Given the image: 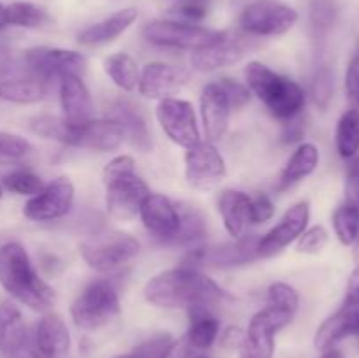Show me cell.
I'll return each instance as SVG.
<instances>
[{"label":"cell","instance_id":"6da1fadb","mask_svg":"<svg viewBox=\"0 0 359 358\" xmlns=\"http://www.w3.org/2000/svg\"><path fill=\"white\" fill-rule=\"evenodd\" d=\"M144 297L154 307L191 309L195 305L230 300V293L195 267L181 265L151 277L144 286Z\"/></svg>","mask_w":359,"mask_h":358},{"label":"cell","instance_id":"7a4b0ae2","mask_svg":"<svg viewBox=\"0 0 359 358\" xmlns=\"http://www.w3.org/2000/svg\"><path fill=\"white\" fill-rule=\"evenodd\" d=\"M0 286L34 311H48L55 291L35 270L27 249L18 242L0 246Z\"/></svg>","mask_w":359,"mask_h":358},{"label":"cell","instance_id":"3957f363","mask_svg":"<svg viewBox=\"0 0 359 358\" xmlns=\"http://www.w3.org/2000/svg\"><path fill=\"white\" fill-rule=\"evenodd\" d=\"M245 86L280 121L297 118L307 104L305 90L291 77L283 76L262 62H249L244 70Z\"/></svg>","mask_w":359,"mask_h":358},{"label":"cell","instance_id":"277c9868","mask_svg":"<svg viewBox=\"0 0 359 358\" xmlns=\"http://www.w3.org/2000/svg\"><path fill=\"white\" fill-rule=\"evenodd\" d=\"M105 186V207L119 221H132L149 195L146 181L135 172V160L130 154L112 158L102 172Z\"/></svg>","mask_w":359,"mask_h":358},{"label":"cell","instance_id":"5b68a950","mask_svg":"<svg viewBox=\"0 0 359 358\" xmlns=\"http://www.w3.org/2000/svg\"><path fill=\"white\" fill-rule=\"evenodd\" d=\"M119 295L109 279H95L83 288L70 305L74 323L83 330H97L119 314Z\"/></svg>","mask_w":359,"mask_h":358},{"label":"cell","instance_id":"8992f818","mask_svg":"<svg viewBox=\"0 0 359 358\" xmlns=\"http://www.w3.org/2000/svg\"><path fill=\"white\" fill-rule=\"evenodd\" d=\"M139 249L140 244L133 235L125 232H105L84 241L79 253L88 267L97 272H114L135 258Z\"/></svg>","mask_w":359,"mask_h":358},{"label":"cell","instance_id":"52a82bcc","mask_svg":"<svg viewBox=\"0 0 359 358\" xmlns=\"http://www.w3.org/2000/svg\"><path fill=\"white\" fill-rule=\"evenodd\" d=\"M142 35L147 42L160 48L188 49L193 53L217 42L223 37L224 32L210 30L200 25L186 23V21L158 20L147 23L142 28Z\"/></svg>","mask_w":359,"mask_h":358},{"label":"cell","instance_id":"ba28073f","mask_svg":"<svg viewBox=\"0 0 359 358\" xmlns=\"http://www.w3.org/2000/svg\"><path fill=\"white\" fill-rule=\"evenodd\" d=\"M298 13L280 0H255L241 14V28L256 37H276L297 25Z\"/></svg>","mask_w":359,"mask_h":358},{"label":"cell","instance_id":"9c48e42d","mask_svg":"<svg viewBox=\"0 0 359 358\" xmlns=\"http://www.w3.org/2000/svg\"><path fill=\"white\" fill-rule=\"evenodd\" d=\"M294 314L266 304L249 321L242 343V358H272L277 332L293 321Z\"/></svg>","mask_w":359,"mask_h":358},{"label":"cell","instance_id":"30bf717a","mask_svg":"<svg viewBox=\"0 0 359 358\" xmlns=\"http://www.w3.org/2000/svg\"><path fill=\"white\" fill-rule=\"evenodd\" d=\"M186 181L195 190H212L226 175V161L210 140H198L184 157Z\"/></svg>","mask_w":359,"mask_h":358},{"label":"cell","instance_id":"8fae6325","mask_svg":"<svg viewBox=\"0 0 359 358\" xmlns=\"http://www.w3.org/2000/svg\"><path fill=\"white\" fill-rule=\"evenodd\" d=\"M23 62L28 74L44 81L62 77L67 74L83 76L86 70V58L81 53L60 48H30L25 51Z\"/></svg>","mask_w":359,"mask_h":358},{"label":"cell","instance_id":"7c38bea8","mask_svg":"<svg viewBox=\"0 0 359 358\" xmlns=\"http://www.w3.org/2000/svg\"><path fill=\"white\" fill-rule=\"evenodd\" d=\"M156 118L161 130L177 146L188 150L200 140L195 109L188 100L174 97L163 98L156 107Z\"/></svg>","mask_w":359,"mask_h":358},{"label":"cell","instance_id":"4fadbf2b","mask_svg":"<svg viewBox=\"0 0 359 358\" xmlns=\"http://www.w3.org/2000/svg\"><path fill=\"white\" fill-rule=\"evenodd\" d=\"M76 200V188L69 178H58L25 204L23 214L30 221L46 223L67 216Z\"/></svg>","mask_w":359,"mask_h":358},{"label":"cell","instance_id":"5bb4252c","mask_svg":"<svg viewBox=\"0 0 359 358\" xmlns=\"http://www.w3.org/2000/svg\"><path fill=\"white\" fill-rule=\"evenodd\" d=\"M258 239L259 237H241L235 242L214 246V248L202 246V248L191 249L184 265L191 267L193 263H202V265L221 267V269L248 265L259 258Z\"/></svg>","mask_w":359,"mask_h":358},{"label":"cell","instance_id":"9a60e30c","mask_svg":"<svg viewBox=\"0 0 359 358\" xmlns=\"http://www.w3.org/2000/svg\"><path fill=\"white\" fill-rule=\"evenodd\" d=\"M309 218H311V206L305 200L290 207L283 220L272 230H269L263 237L258 239L259 258L277 255L283 249H286L291 242L298 241V237L307 230Z\"/></svg>","mask_w":359,"mask_h":358},{"label":"cell","instance_id":"2e32d148","mask_svg":"<svg viewBox=\"0 0 359 358\" xmlns=\"http://www.w3.org/2000/svg\"><path fill=\"white\" fill-rule=\"evenodd\" d=\"M139 216L146 230L156 241L167 246L172 241V237L177 234L179 223H181L179 207L170 199L160 195V193H149L147 195V199L140 206Z\"/></svg>","mask_w":359,"mask_h":358},{"label":"cell","instance_id":"e0dca14e","mask_svg":"<svg viewBox=\"0 0 359 358\" xmlns=\"http://www.w3.org/2000/svg\"><path fill=\"white\" fill-rule=\"evenodd\" d=\"M70 147H83V150L98 151V153H109L118 150L123 144V130L112 119H93L81 123V125H70Z\"/></svg>","mask_w":359,"mask_h":358},{"label":"cell","instance_id":"ac0fdd59","mask_svg":"<svg viewBox=\"0 0 359 358\" xmlns=\"http://www.w3.org/2000/svg\"><path fill=\"white\" fill-rule=\"evenodd\" d=\"M230 98L221 86L219 79L207 83L200 95V114H202L203 130L210 142L223 139L228 130L231 112Z\"/></svg>","mask_w":359,"mask_h":358},{"label":"cell","instance_id":"d6986e66","mask_svg":"<svg viewBox=\"0 0 359 358\" xmlns=\"http://www.w3.org/2000/svg\"><path fill=\"white\" fill-rule=\"evenodd\" d=\"M353 336H359V300L346 298L342 307L321 323L316 332L314 346L319 351H328Z\"/></svg>","mask_w":359,"mask_h":358},{"label":"cell","instance_id":"ffe728a7","mask_svg":"<svg viewBox=\"0 0 359 358\" xmlns=\"http://www.w3.org/2000/svg\"><path fill=\"white\" fill-rule=\"evenodd\" d=\"M248 51V44L242 39H235L224 32L223 37L207 48L191 53V67L198 72H214L217 69L235 65Z\"/></svg>","mask_w":359,"mask_h":358},{"label":"cell","instance_id":"44dd1931","mask_svg":"<svg viewBox=\"0 0 359 358\" xmlns=\"http://www.w3.org/2000/svg\"><path fill=\"white\" fill-rule=\"evenodd\" d=\"M60 107H62V118L70 125L90 121L93 114V104L83 77L74 74L60 77Z\"/></svg>","mask_w":359,"mask_h":358},{"label":"cell","instance_id":"7402d4cb","mask_svg":"<svg viewBox=\"0 0 359 358\" xmlns=\"http://www.w3.org/2000/svg\"><path fill=\"white\" fill-rule=\"evenodd\" d=\"M184 83V74L163 62L147 63L139 77V93L149 100H163L179 91Z\"/></svg>","mask_w":359,"mask_h":358},{"label":"cell","instance_id":"603a6c76","mask_svg":"<svg viewBox=\"0 0 359 358\" xmlns=\"http://www.w3.org/2000/svg\"><path fill=\"white\" fill-rule=\"evenodd\" d=\"M107 118L112 119L123 130L125 139L140 153H149L153 150V139H151L149 128L146 119L142 118L135 105L126 100H118L109 107Z\"/></svg>","mask_w":359,"mask_h":358},{"label":"cell","instance_id":"cb8c5ba5","mask_svg":"<svg viewBox=\"0 0 359 358\" xmlns=\"http://www.w3.org/2000/svg\"><path fill=\"white\" fill-rule=\"evenodd\" d=\"M217 209L228 234L241 239L251 225V197L241 190H223L217 197Z\"/></svg>","mask_w":359,"mask_h":358},{"label":"cell","instance_id":"d4e9b609","mask_svg":"<svg viewBox=\"0 0 359 358\" xmlns=\"http://www.w3.org/2000/svg\"><path fill=\"white\" fill-rule=\"evenodd\" d=\"M34 340L46 358L65 354L70 347V333L62 316L56 312H48L42 316L35 326Z\"/></svg>","mask_w":359,"mask_h":358},{"label":"cell","instance_id":"484cf974","mask_svg":"<svg viewBox=\"0 0 359 358\" xmlns=\"http://www.w3.org/2000/svg\"><path fill=\"white\" fill-rule=\"evenodd\" d=\"M137 20V9L133 7H126V9L116 11L105 20L98 21V23L90 25L84 30L79 32L77 41L83 46H102L107 42L116 41L121 34H125L133 21Z\"/></svg>","mask_w":359,"mask_h":358},{"label":"cell","instance_id":"4316f807","mask_svg":"<svg viewBox=\"0 0 359 358\" xmlns=\"http://www.w3.org/2000/svg\"><path fill=\"white\" fill-rule=\"evenodd\" d=\"M319 165V150L316 144L304 142L297 147L287 164L284 165L283 172L279 178V186L277 190L284 192V190L291 188L293 185L300 183L302 179L309 178L312 172L318 168Z\"/></svg>","mask_w":359,"mask_h":358},{"label":"cell","instance_id":"83f0119b","mask_svg":"<svg viewBox=\"0 0 359 358\" xmlns=\"http://www.w3.org/2000/svg\"><path fill=\"white\" fill-rule=\"evenodd\" d=\"M48 93V81L37 76L11 77L0 81V100L13 104H37Z\"/></svg>","mask_w":359,"mask_h":358},{"label":"cell","instance_id":"f1b7e54d","mask_svg":"<svg viewBox=\"0 0 359 358\" xmlns=\"http://www.w3.org/2000/svg\"><path fill=\"white\" fill-rule=\"evenodd\" d=\"M189 329L188 343L193 350L205 351L216 343L219 336V321L207 305H195L188 309Z\"/></svg>","mask_w":359,"mask_h":358},{"label":"cell","instance_id":"f546056e","mask_svg":"<svg viewBox=\"0 0 359 358\" xmlns=\"http://www.w3.org/2000/svg\"><path fill=\"white\" fill-rule=\"evenodd\" d=\"M181 214V223H179L177 234L172 237L168 246L175 248H186L188 251L196 248H202L207 235V225L202 213L191 206H179Z\"/></svg>","mask_w":359,"mask_h":358},{"label":"cell","instance_id":"4dcf8cb0","mask_svg":"<svg viewBox=\"0 0 359 358\" xmlns=\"http://www.w3.org/2000/svg\"><path fill=\"white\" fill-rule=\"evenodd\" d=\"M28 333L21 319L20 309L11 302L0 304V358H6L9 351Z\"/></svg>","mask_w":359,"mask_h":358},{"label":"cell","instance_id":"1f68e13d","mask_svg":"<svg viewBox=\"0 0 359 358\" xmlns=\"http://www.w3.org/2000/svg\"><path fill=\"white\" fill-rule=\"evenodd\" d=\"M335 146L342 158L351 160L359 151V109L351 107L340 116L335 130Z\"/></svg>","mask_w":359,"mask_h":358},{"label":"cell","instance_id":"d6a6232c","mask_svg":"<svg viewBox=\"0 0 359 358\" xmlns=\"http://www.w3.org/2000/svg\"><path fill=\"white\" fill-rule=\"evenodd\" d=\"M104 70L112 83L125 91H132L139 86L140 70L135 60L126 53H116L105 58Z\"/></svg>","mask_w":359,"mask_h":358},{"label":"cell","instance_id":"836d02e7","mask_svg":"<svg viewBox=\"0 0 359 358\" xmlns=\"http://www.w3.org/2000/svg\"><path fill=\"white\" fill-rule=\"evenodd\" d=\"M7 25L21 28H39L48 23L49 16L42 7L32 2H13L6 6Z\"/></svg>","mask_w":359,"mask_h":358},{"label":"cell","instance_id":"e575fe53","mask_svg":"<svg viewBox=\"0 0 359 358\" xmlns=\"http://www.w3.org/2000/svg\"><path fill=\"white\" fill-rule=\"evenodd\" d=\"M70 123H67L63 118L51 114H39L30 119V130L35 135L42 137V139L55 140V142L65 144L69 146L70 139Z\"/></svg>","mask_w":359,"mask_h":358},{"label":"cell","instance_id":"d590c367","mask_svg":"<svg viewBox=\"0 0 359 358\" xmlns=\"http://www.w3.org/2000/svg\"><path fill=\"white\" fill-rule=\"evenodd\" d=\"M337 4L333 0H312L311 2V28L316 42L325 41L326 35L337 21Z\"/></svg>","mask_w":359,"mask_h":358},{"label":"cell","instance_id":"8d00e7d4","mask_svg":"<svg viewBox=\"0 0 359 358\" xmlns=\"http://www.w3.org/2000/svg\"><path fill=\"white\" fill-rule=\"evenodd\" d=\"M174 347V336L168 332H160L140 343L139 346L133 347L128 354L121 358H170Z\"/></svg>","mask_w":359,"mask_h":358},{"label":"cell","instance_id":"74e56055","mask_svg":"<svg viewBox=\"0 0 359 358\" xmlns=\"http://www.w3.org/2000/svg\"><path fill=\"white\" fill-rule=\"evenodd\" d=\"M2 186L9 190L11 193H16V195L35 197L44 190L46 183L42 181L41 175L30 171H14L4 178Z\"/></svg>","mask_w":359,"mask_h":358},{"label":"cell","instance_id":"f35d334b","mask_svg":"<svg viewBox=\"0 0 359 358\" xmlns=\"http://www.w3.org/2000/svg\"><path fill=\"white\" fill-rule=\"evenodd\" d=\"M333 228L344 246H353L359 234V213L342 204L333 213Z\"/></svg>","mask_w":359,"mask_h":358},{"label":"cell","instance_id":"ab89813d","mask_svg":"<svg viewBox=\"0 0 359 358\" xmlns=\"http://www.w3.org/2000/svg\"><path fill=\"white\" fill-rule=\"evenodd\" d=\"M335 93V74L330 67L323 65L316 70L311 83V95L319 109H326Z\"/></svg>","mask_w":359,"mask_h":358},{"label":"cell","instance_id":"60d3db41","mask_svg":"<svg viewBox=\"0 0 359 358\" xmlns=\"http://www.w3.org/2000/svg\"><path fill=\"white\" fill-rule=\"evenodd\" d=\"M269 305L283 309V311L291 312V314H297L298 307H300V295L290 284L273 283L269 288Z\"/></svg>","mask_w":359,"mask_h":358},{"label":"cell","instance_id":"b9f144b4","mask_svg":"<svg viewBox=\"0 0 359 358\" xmlns=\"http://www.w3.org/2000/svg\"><path fill=\"white\" fill-rule=\"evenodd\" d=\"M28 151H30V144L27 139L0 130V164L20 160Z\"/></svg>","mask_w":359,"mask_h":358},{"label":"cell","instance_id":"7bdbcfd3","mask_svg":"<svg viewBox=\"0 0 359 358\" xmlns=\"http://www.w3.org/2000/svg\"><path fill=\"white\" fill-rule=\"evenodd\" d=\"M326 244H328V230L323 225H314L298 237L297 249L300 253H307V255H316V253L323 251Z\"/></svg>","mask_w":359,"mask_h":358},{"label":"cell","instance_id":"ee69618b","mask_svg":"<svg viewBox=\"0 0 359 358\" xmlns=\"http://www.w3.org/2000/svg\"><path fill=\"white\" fill-rule=\"evenodd\" d=\"M346 186H344V206L351 207L359 213V158L354 157L347 160Z\"/></svg>","mask_w":359,"mask_h":358},{"label":"cell","instance_id":"f6af8a7d","mask_svg":"<svg viewBox=\"0 0 359 358\" xmlns=\"http://www.w3.org/2000/svg\"><path fill=\"white\" fill-rule=\"evenodd\" d=\"M174 13L186 23H196L209 14V0H179Z\"/></svg>","mask_w":359,"mask_h":358},{"label":"cell","instance_id":"bcb514c9","mask_svg":"<svg viewBox=\"0 0 359 358\" xmlns=\"http://www.w3.org/2000/svg\"><path fill=\"white\" fill-rule=\"evenodd\" d=\"M276 214V206L269 195L259 193L258 197H251V225L265 223L272 220Z\"/></svg>","mask_w":359,"mask_h":358},{"label":"cell","instance_id":"7dc6e473","mask_svg":"<svg viewBox=\"0 0 359 358\" xmlns=\"http://www.w3.org/2000/svg\"><path fill=\"white\" fill-rule=\"evenodd\" d=\"M219 83L221 86H223V90L226 91L228 98H230V104L233 109L244 107L249 102V98H251L249 88L245 86V84L238 83V81L231 79V77H223V79H219Z\"/></svg>","mask_w":359,"mask_h":358},{"label":"cell","instance_id":"c3c4849f","mask_svg":"<svg viewBox=\"0 0 359 358\" xmlns=\"http://www.w3.org/2000/svg\"><path fill=\"white\" fill-rule=\"evenodd\" d=\"M346 91L347 98L353 107L359 109V53L353 56L346 72Z\"/></svg>","mask_w":359,"mask_h":358},{"label":"cell","instance_id":"681fc988","mask_svg":"<svg viewBox=\"0 0 359 358\" xmlns=\"http://www.w3.org/2000/svg\"><path fill=\"white\" fill-rule=\"evenodd\" d=\"M6 358H46L44 354L39 351V347L35 346L34 333L28 332L13 350L9 351Z\"/></svg>","mask_w":359,"mask_h":358},{"label":"cell","instance_id":"f907efd6","mask_svg":"<svg viewBox=\"0 0 359 358\" xmlns=\"http://www.w3.org/2000/svg\"><path fill=\"white\" fill-rule=\"evenodd\" d=\"M305 133V123L304 118L297 116V118H291L287 121H284V128H283V142L286 144H294L298 140H302Z\"/></svg>","mask_w":359,"mask_h":358},{"label":"cell","instance_id":"816d5d0a","mask_svg":"<svg viewBox=\"0 0 359 358\" xmlns=\"http://www.w3.org/2000/svg\"><path fill=\"white\" fill-rule=\"evenodd\" d=\"M244 336L245 332L241 329V326H226V329L221 332V347L228 351H233V350H241L242 343H244Z\"/></svg>","mask_w":359,"mask_h":358},{"label":"cell","instance_id":"f5cc1de1","mask_svg":"<svg viewBox=\"0 0 359 358\" xmlns=\"http://www.w3.org/2000/svg\"><path fill=\"white\" fill-rule=\"evenodd\" d=\"M347 300H359V265L351 274L349 284H347Z\"/></svg>","mask_w":359,"mask_h":358},{"label":"cell","instance_id":"db71d44e","mask_svg":"<svg viewBox=\"0 0 359 358\" xmlns=\"http://www.w3.org/2000/svg\"><path fill=\"white\" fill-rule=\"evenodd\" d=\"M4 27H7V11H6V6L0 2V30H2Z\"/></svg>","mask_w":359,"mask_h":358},{"label":"cell","instance_id":"11a10c76","mask_svg":"<svg viewBox=\"0 0 359 358\" xmlns=\"http://www.w3.org/2000/svg\"><path fill=\"white\" fill-rule=\"evenodd\" d=\"M321 358H344V354L337 350H328V351H323Z\"/></svg>","mask_w":359,"mask_h":358},{"label":"cell","instance_id":"9f6ffc18","mask_svg":"<svg viewBox=\"0 0 359 358\" xmlns=\"http://www.w3.org/2000/svg\"><path fill=\"white\" fill-rule=\"evenodd\" d=\"M354 249H353V256H354V262L358 263L359 265V234H358V237H356V241H354Z\"/></svg>","mask_w":359,"mask_h":358},{"label":"cell","instance_id":"6f0895ef","mask_svg":"<svg viewBox=\"0 0 359 358\" xmlns=\"http://www.w3.org/2000/svg\"><path fill=\"white\" fill-rule=\"evenodd\" d=\"M189 358H209V357H203V354H193V357Z\"/></svg>","mask_w":359,"mask_h":358},{"label":"cell","instance_id":"680465c9","mask_svg":"<svg viewBox=\"0 0 359 358\" xmlns=\"http://www.w3.org/2000/svg\"><path fill=\"white\" fill-rule=\"evenodd\" d=\"M2 195H4V186L0 185V199H2Z\"/></svg>","mask_w":359,"mask_h":358}]
</instances>
